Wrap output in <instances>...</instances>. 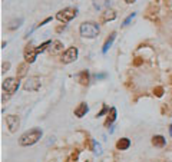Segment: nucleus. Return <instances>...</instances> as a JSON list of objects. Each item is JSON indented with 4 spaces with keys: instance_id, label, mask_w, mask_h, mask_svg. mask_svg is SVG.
Listing matches in <instances>:
<instances>
[{
    "instance_id": "obj_13",
    "label": "nucleus",
    "mask_w": 172,
    "mask_h": 162,
    "mask_svg": "<svg viewBox=\"0 0 172 162\" xmlns=\"http://www.w3.org/2000/svg\"><path fill=\"white\" fill-rule=\"evenodd\" d=\"M62 50H63V43L60 40H53L52 45L49 46V52L52 53V55H58Z\"/></svg>"
},
{
    "instance_id": "obj_2",
    "label": "nucleus",
    "mask_w": 172,
    "mask_h": 162,
    "mask_svg": "<svg viewBox=\"0 0 172 162\" xmlns=\"http://www.w3.org/2000/svg\"><path fill=\"white\" fill-rule=\"evenodd\" d=\"M79 32L82 38L86 39H95L100 32V26L95 22H83L79 27Z\"/></svg>"
},
{
    "instance_id": "obj_15",
    "label": "nucleus",
    "mask_w": 172,
    "mask_h": 162,
    "mask_svg": "<svg viewBox=\"0 0 172 162\" xmlns=\"http://www.w3.org/2000/svg\"><path fill=\"white\" fill-rule=\"evenodd\" d=\"M152 145L153 146H156V148H164L166 145V139L165 136L162 135H155L152 138Z\"/></svg>"
},
{
    "instance_id": "obj_9",
    "label": "nucleus",
    "mask_w": 172,
    "mask_h": 162,
    "mask_svg": "<svg viewBox=\"0 0 172 162\" xmlns=\"http://www.w3.org/2000/svg\"><path fill=\"white\" fill-rule=\"evenodd\" d=\"M92 4L98 12H106L111 6V0H92Z\"/></svg>"
},
{
    "instance_id": "obj_23",
    "label": "nucleus",
    "mask_w": 172,
    "mask_h": 162,
    "mask_svg": "<svg viewBox=\"0 0 172 162\" xmlns=\"http://www.w3.org/2000/svg\"><path fill=\"white\" fill-rule=\"evenodd\" d=\"M108 112H109L108 105H103V106H102V109H100V112H98V113H96V118H100L102 115H105V113H108Z\"/></svg>"
},
{
    "instance_id": "obj_31",
    "label": "nucleus",
    "mask_w": 172,
    "mask_h": 162,
    "mask_svg": "<svg viewBox=\"0 0 172 162\" xmlns=\"http://www.w3.org/2000/svg\"><path fill=\"white\" fill-rule=\"evenodd\" d=\"M169 135L172 136V125H169Z\"/></svg>"
},
{
    "instance_id": "obj_4",
    "label": "nucleus",
    "mask_w": 172,
    "mask_h": 162,
    "mask_svg": "<svg viewBox=\"0 0 172 162\" xmlns=\"http://www.w3.org/2000/svg\"><path fill=\"white\" fill-rule=\"evenodd\" d=\"M19 79L17 78H6L3 80V83H1V88H3V91L9 93V95H13L14 92L19 89Z\"/></svg>"
},
{
    "instance_id": "obj_22",
    "label": "nucleus",
    "mask_w": 172,
    "mask_h": 162,
    "mask_svg": "<svg viewBox=\"0 0 172 162\" xmlns=\"http://www.w3.org/2000/svg\"><path fill=\"white\" fill-rule=\"evenodd\" d=\"M135 16H136V13H131V14H129V16H128V17H126V19L122 22V27H126V26H128V25H129V23H131V22L135 19Z\"/></svg>"
},
{
    "instance_id": "obj_16",
    "label": "nucleus",
    "mask_w": 172,
    "mask_h": 162,
    "mask_svg": "<svg viewBox=\"0 0 172 162\" xmlns=\"http://www.w3.org/2000/svg\"><path fill=\"white\" fill-rule=\"evenodd\" d=\"M116 19V12L113 10V9H108L105 13H103V16H102V20L103 22H112V20Z\"/></svg>"
},
{
    "instance_id": "obj_8",
    "label": "nucleus",
    "mask_w": 172,
    "mask_h": 162,
    "mask_svg": "<svg viewBox=\"0 0 172 162\" xmlns=\"http://www.w3.org/2000/svg\"><path fill=\"white\" fill-rule=\"evenodd\" d=\"M6 123H7L9 130L13 134V132H16V130L19 129L20 119H19V116H16V115H9V116H6Z\"/></svg>"
},
{
    "instance_id": "obj_29",
    "label": "nucleus",
    "mask_w": 172,
    "mask_h": 162,
    "mask_svg": "<svg viewBox=\"0 0 172 162\" xmlns=\"http://www.w3.org/2000/svg\"><path fill=\"white\" fill-rule=\"evenodd\" d=\"M141 63H142V60H139V58H136V60H135V62H133V65H135V66L141 65Z\"/></svg>"
},
{
    "instance_id": "obj_26",
    "label": "nucleus",
    "mask_w": 172,
    "mask_h": 162,
    "mask_svg": "<svg viewBox=\"0 0 172 162\" xmlns=\"http://www.w3.org/2000/svg\"><path fill=\"white\" fill-rule=\"evenodd\" d=\"M49 22H52V17H46V19L43 20V22H40L39 25H37V26L34 27V29H37V27H42V26H45V25H46V23H49Z\"/></svg>"
},
{
    "instance_id": "obj_17",
    "label": "nucleus",
    "mask_w": 172,
    "mask_h": 162,
    "mask_svg": "<svg viewBox=\"0 0 172 162\" xmlns=\"http://www.w3.org/2000/svg\"><path fill=\"white\" fill-rule=\"evenodd\" d=\"M78 80H79V83L82 85V86H87V85H89V72L82 70L79 73V76H78Z\"/></svg>"
},
{
    "instance_id": "obj_18",
    "label": "nucleus",
    "mask_w": 172,
    "mask_h": 162,
    "mask_svg": "<svg viewBox=\"0 0 172 162\" xmlns=\"http://www.w3.org/2000/svg\"><path fill=\"white\" fill-rule=\"evenodd\" d=\"M27 69H29V63H27V62H25V63H22V65L17 66V79L23 78V76L26 75Z\"/></svg>"
},
{
    "instance_id": "obj_14",
    "label": "nucleus",
    "mask_w": 172,
    "mask_h": 162,
    "mask_svg": "<svg viewBox=\"0 0 172 162\" xmlns=\"http://www.w3.org/2000/svg\"><path fill=\"white\" fill-rule=\"evenodd\" d=\"M129 146H131L129 138H120L116 142V149H119V151H126V149H129Z\"/></svg>"
},
{
    "instance_id": "obj_19",
    "label": "nucleus",
    "mask_w": 172,
    "mask_h": 162,
    "mask_svg": "<svg viewBox=\"0 0 172 162\" xmlns=\"http://www.w3.org/2000/svg\"><path fill=\"white\" fill-rule=\"evenodd\" d=\"M22 23H23V19H22V17H19V19H14V20H12V22L9 23L7 29H9V30H16V29H19V27L22 26Z\"/></svg>"
},
{
    "instance_id": "obj_11",
    "label": "nucleus",
    "mask_w": 172,
    "mask_h": 162,
    "mask_svg": "<svg viewBox=\"0 0 172 162\" xmlns=\"http://www.w3.org/2000/svg\"><path fill=\"white\" fill-rule=\"evenodd\" d=\"M116 116H118V112H116V108L112 106L109 112H108V115H106V121H105V126H111L115 121H116Z\"/></svg>"
},
{
    "instance_id": "obj_10",
    "label": "nucleus",
    "mask_w": 172,
    "mask_h": 162,
    "mask_svg": "<svg viewBox=\"0 0 172 162\" xmlns=\"http://www.w3.org/2000/svg\"><path fill=\"white\" fill-rule=\"evenodd\" d=\"M89 112V106H87V104L86 102H80L79 105H78V108L75 109V116L76 118H83L86 116V113Z\"/></svg>"
},
{
    "instance_id": "obj_27",
    "label": "nucleus",
    "mask_w": 172,
    "mask_h": 162,
    "mask_svg": "<svg viewBox=\"0 0 172 162\" xmlns=\"http://www.w3.org/2000/svg\"><path fill=\"white\" fill-rule=\"evenodd\" d=\"M93 78L96 79V80H99V79H105V78H106V73H99V75L96 73V75H95Z\"/></svg>"
},
{
    "instance_id": "obj_28",
    "label": "nucleus",
    "mask_w": 172,
    "mask_h": 162,
    "mask_svg": "<svg viewBox=\"0 0 172 162\" xmlns=\"http://www.w3.org/2000/svg\"><path fill=\"white\" fill-rule=\"evenodd\" d=\"M65 27H66V25H63V26H60V27H58V29H56V32L59 33V32H62V30H65Z\"/></svg>"
},
{
    "instance_id": "obj_5",
    "label": "nucleus",
    "mask_w": 172,
    "mask_h": 162,
    "mask_svg": "<svg viewBox=\"0 0 172 162\" xmlns=\"http://www.w3.org/2000/svg\"><path fill=\"white\" fill-rule=\"evenodd\" d=\"M78 55H79L78 47H75V46L67 47L66 50L63 52V55H62V63H65V65L72 63V62H75V60L78 59Z\"/></svg>"
},
{
    "instance_id": "obj_25",
    "label": "nucleus",
    "mask_w": 172,
    "mask_h": 162,
    "mask_svg": "<svg viewBox=\"0 0 172 162\" xmlns=\"http://www.w3.org/2000/svg\"><path fill=\"white\" fill-rule=\"evenodd\" d=\"M153 93H155V95H156L158 98H161L162 95H164V88H161V86L155 88V89H153Z\"/></svg>"
},
{
    "instance_id": "obj_3",
    "label": "nucleus",
    "mask_w": 172,
    "mask_h": 162,
    "mask_svg": "<svg viewBox=\"0 0 172 162\" xmlns=\"http://www.w3.org/2000/svg\"><path fill=\"white\" fill-rule=\"evenodd\" d=\"M76 16H78V9L76 7H65V9H62V10L58 12L56 19L59 22H62V23H67V22L75 19Z\"/></svg>"
},
{
    "instance_id": "obj_1",
    "label": "nucleus",
    "mask_w": 172,
    "mask_h": 162,
    "mask_svg": "<svg viewBox=\"0 0 172 162\" xmlns=\"http://www.w3.org/2000/svg\"><path fill=\"white\" fill-rule=\"evenodd\" d=\"M43 136V130L39 128H33V129L26 130L25 134H22L19 138V145L20 146H32L39 141Z\"/></svg>"
},
{
    "instance_id": "obj_21",
    "label": "nucleus",
    "mask_w": 172,
    "mask_h": 162,
    "mask_svg": "<svg viewBox=\"0 0 172 162\" xmlns=\"http://www.w3.org/2000/svg\"><path fill=\"white\" fill-rule=\"evenodd\" d=\"M92 145H93V152L96 155H102V146H100V143H98L96 141H92Z\"/></svg>"
},
{
    "instance_id": "obj_7",
    "label": "nucleus",
    "mask_w": 172,
    "mask_h": 162,
    "mask_svg": "<svg viewBox=\"0 0 172 162\" xmlns=\"http://www.w3.org/2000/svg\"><path fill=\"white\" fill-rule=\"evenodd\" d=\"M37 47H34V46H29L27 45L25 47V53H23V56H25V62H27L29 65L30 63H33L36 58H37Z\"/></svg>"
},
{
    "instance_id": "obj_30",
    "label": "nucleus",
    "mask_w": 172,
    "mask_h": 162,
    "mask_svg": "<svg viewBox=\"0 0 172 162\" xmlns=\"http://www.w3.org/2000/svg\"><path fill=\"white\" fill-rule=\"evenodd\" d=\"M126 3H128V4H132V3H135V2H136V0H125Z\"/></svg>"
},
{
    "instance_id": "obj_12",
    "label": "nucleus",
    "mask_w": 172,
    "mask_h": 162,
    "mask_svg": "<svg viewBox=\"0 0 172 162\" xmlns=\"http://www.w3.org/2000/svg\"><path fill=\"white\" fill-rule=\"evenodd\" d=\"M115 39H116V32H112L111 34H109V38L106 39V42L103 43V46H102V53H103V55H105V53H108V50L111 49V46L113 45Z\"/></svg>"
},
{
    "instance_id": "obj_6",
    "label": "nucleus",
    "mask_w": 172,
    "mask_h": 162,
    "mask_svg": "<svg viewBox=\"0 0 172 162\" xmlns=\"http://www.w3.org/2000/svg\"><path fill=\"white\" fill-rule=\"evenodd\" d=\"M40 78L39 76H30V78L26 79V82L23 85V89L26 92H37L40 89Z\"/></svg>"
},
{
    "instance_id": "obj_24",
    "label": "nucleus",
    "mask_w": 172,
    "mask_h": 162,
    "mask_svg": "<svg viewBox=\"0 0 172 162\" xmlns=\"http://www.w3.org/2000/svg\"><path fill=\"white\" fill-rule=\"evenodd\" d=\"M10 69V62H3L1 63V73H6Z\"/></svg>"
},
{
    "instance_id": "obj_20",
    "label": "nucleus",
    "mask_w": 172,
    "mask_h": 162,
    "mask_svg": "<svg viewBox=\"0 0 172 162\" xmlns=\"http://www.w3.org/2000/svg\"><path fill=\"white\" fill-rule=\"evenodd\" d=\"M52 45V40H46L45 43H42L40 46H37V53H42V52H45L46 49H49V46Z\"/></svg>"
}]
</instances>
